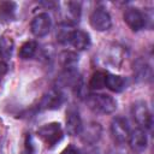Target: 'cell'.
<instances>
[{
    "label": "cell",
    "mask_w": 154,
    "mask_h": 154,
    "mask_svg": "<svg viewBox=\"0 0 154 154\" xmlns=\"http://www.w3.org/2000/svg\"><path fill=\"white\" fill-rule=\"evenodd\" d=\"M85 102L88 107L100 114H111L117 109V101L111 95L101 94V93H93L87 95Z\"/></svg>",
    "instance_id": "cell-1"
},
{
    "label": "cell",
    "mask_w": 154,
    "mask_h": 154,
    "mask_svg": "<svg viewBox=\"0 0 154 154\" xmlns=\"http://www.w3.org/2000/svg\"><path fill=\"white\" fill-rule=\"evenodd\" d=\"M37 135H38L40 140L46 144L47 148L55 147L64 138L63 128L57 122H52V123L42 125L37 130Z\"/></svg>",
    "instance_id": "cell-2"
},
{
    "label": "cell",
    "mask_w": 154,
    "mask_h": 154,
    "mask_svg": "<svg viewBox=\"0 0 154 154\" xmlns=\"http://www.w3.org/2000/svg\"><path fill=\"white\" fill-rule=\"evenodd\" d=\"M131 116L137 125L143 130H149L153 124L152 113L144 101H137L131 106Z\"/></svg>",
    "instance_id": "cell-3"
},
{
    "label": "cell",
    "mask_w": 154,
    "mask_h": 154,
    "mask_svg": "<svg viewBox=\"0 0 154 154\" xmlns=\"http://www.w3.org/2000/svg\"><path fill=\"white\" fill-rule=\"evenodd\" d=\"M130 126L128 120L124 117L117 116L112 119L111 122V135L114 142H117L118 144H123L129 140L130 136Z\"/></svg>",
    "instance_id": "cell-4"
},
{
    "label": "cell",
    "mask_w": 154,
    "mask_h": 154,
    "mask_svg": "<svg viewBox=\"0 0 154 154\" xmlns=\"http://www.w3.org/2000/svg\"><path fill=\"white\" fill-rule=\"evenodd\" d=\"M89 22H90V25L97 31H106L112 25L111 14L103 7H96L90 13Z\"/></svg>",
    "instance_id": "cell-5"
},
{
    "label": "cell",
    "mask_w": 154,
    "mask_h": 154,
    "mask_svg": "<svg viewBox=\"0 0 154 154\" xmlns=\"http://www.w3.org/2000/svg\"><path fill=\"white\" fill-rule=\"evenodd\" d=\"M65 102V96L60 89L52 88L49 89L40 101L41 109H57Z\"/></svg>",
    "instance_id": "cell-6"
},
{
    "label": "cell",
    "mask_w": 154,
    "mask_h": 154,
    "mask_svg": "<svg viewBox=\"0 0 154 154\" xmlns=\"http://www.w3.org/2000/svg\"><path fill=\"white\" fill-rule=\"evenodd\" d=\"M51 26H52V20L49 14L46 12H42L32 18L30 24V30L32 35H35L36 37H43L49 32Z\"/></svg>",
    "instance_id": "cell-7"
},
{
    "label": "cell",
    "mask_w": 154,
    "mask_h": 154,
    "mask_svg": "<svg viewBox=\"0 0 154 154\" xmlns=\"http://www.w3.org/2000/svg\"><path fill=\"white\" fill-rule=\"evenodd\" d=\"M124 20L134 31H140L147 25L146 16L138 8L135 7H130L124 12Z\"/></svg>",
    "instance_id": "cell-8"
},
{
    "label": "cell",
    "mask_w": 154,
    "mask_h": 154,
    "mask_svg": "<svg viewBox=\"0 0 154 154\" xmlns=\"http://www.w3.org/2000/svg\"><path fill=\"white\" fill-rule=\"evenodd\" d=\"M66 131L71 136L79 135L83 128L82 118L79 114V111L75 106H70L66 111Z\"/></svg>",
    "instance_id": "cell-9"
},
{
    "label": "cell",
    "mask_w": 154,
    "mask_h": 154,
    "mask_svg": "<svg viewBox=\"0 0 154 154\" xmlns=\"http://www.w3.org/2000/svg\"><path fill=\"white\" fill-rule=\"evenodd\" d=\"M79 135H81L82 141L85 144L93 146V144H95L101 138L102 128H101V125L99 123L91 122V123L87 124V126H83L82 128V131H81Z\"/></svg>",
    "instance_id": "cell-10"
},
{
    "label": "cell",
    "mask_w": 154,
    "mask_h": 154,
    "mask_svg": "<svg viewBox=\"0 0 154 154\" xmlns=\"http://www.w3.org/2000/svg\"><path fill=\"white\" fill-rule=\"evenodd\" d=\"M128 142H129L130 148H131L132 152H135V153L143 152L147 148V144H148V138H147L146 130H143L141 128H137V129L132 130L130 132Z\"/></svg>",
    "instance_id": "cell-11"
},
{
    "label": "cell",
    "mask_w": 154,
    "mask_h": 154,
    "mask_svg": "<svg viewBox=\"0 0 154 154\" xmlns=\"http://www.w3.org/2000/svg\"><path fill=\"white\" fill-rule=\"evenodd\" d=\"M69 43L73 48H76L77 51H84L90 45V37L85 31L79 30V29H75L72 35H71V38H70Z\"/></svg>",
    "instance_id": "cell-12"
},
{
    "label": "cell",
    "mask_w": 154,
    "mask_h": 154,
    "mask_svg": "<svg viewBox=\"0 0 154 154\" xmlns=\"http://www.w3.org/2000/svg\"><path fill=\"white\" fill-rule=\"evenodd\" d=\"M125 79L119 76V75H113V73H106V82L105 87L108 88L109 90L114 93H120L125 88Z\"/></svg>",
    "instance_id": "cell-13"
},
{
    "label": "cell",
    "mask_w": 154,
    "mask_h": 154,
    "mask_svg": "<svg viewBox=\"0 0 154 154\" xmlns=\"http://www.w3.org/2000/svg\"><path fill=\"white\" fill-rule=\"evenodd\" d=\"M73 30H75V29L72 28V24H70V23H67V22L60 23V24L57 26V31H55L57 40H58L60 43H63V45L69 43Z\"/></svg>",
    "instance_id": "cell-14"
},
{
    "label": "cell",
    "mask_w": 154,
    "mask_h": 154,
    "mask_svg": "<svg viewBox=\"0 0 154 154\" xmlns=\"http://www.w3.org/2000/svg\"><path fill=\"white\" fill-rule=\"evenodd\" d=\"M134 70H135L137 79H140V81H148V79H150L152 69H150V65L146 60H137L135 63Z\"/></svg>",
    "instance_id": "cell-15"
},
{
    "label": "cell",
    "mask_w": 154,
    "mask_h": 154,
    "mask_svg": "<svg viewBox=\"0 0 154 154\" xmlns=\"http://www.w3.org/2000/svg\"><path fill=\"white\" fill-rule=\"evenodd\" d=\"M37 49H38V45L36 41H26L20 46L18 55L20 59L28 60V59H31L32 57H35V54L37 53Z\"/></svg>",
    "instance_id": "cell-16"
},
{
    "label": "cell",
    "mask_w": 154,
    "mask_h": 154,
    "mask_svg": "<svg viewBox=\"0 0 154 154\" xmlns=\"http://www.w3.org/2000/svg\"><path fill=\"white\" fill-rule=\"evenodd\" d=\"M61 65L65 67V70L67 69H75L76 63L78 61V55L75 54L73 52H63L59 57Z\"/></svg>",
    "instance_id": "cell-17"
},
{
    "label": "cell",
    "mask_w": 154,
    "mask_h": 154,
    "mask_svg": "<svg viewBox=\"0 0 154 154\" xmlns=\"http://www.w3.org/2000/svg\"><path fill=\"white\" fill-rule=\"evenodd\" d=\"M105 82H106V73L97 71L91 76L89 81V87L91 89H101L105 88Z\"/></svg>",
    "instance_id": "cell-18"
},
{
    "label": "cell",
    "mask_w": 154,
    "mask_h": 154,
    "mask_svg": "<svg viewBox=\"0 0 154 154\" xmlns=\"http://www.w3.org/2000/svg\"><path fill=\"white\" fill-rule=\"evenodd\" d=\"M16 4L12 1H2L0 2V16L4 18H11L16 11Z\"/></svg>",
    "instance_id": "cell-19"
},
{
    "label": "cell",
    "mask_w": 154,
    "mask_h": 154,
    "mask_svg": "<svg viewBox=\"0 0 154 154\" xmlns=\"http://www.w3.org/2000/svg\"><path fill=\"white\" fill-rule=\"evenodd\" d=\"M67 6V12L70 14V17L72 18L73 22H78L79 18H81V4L79 2H67L66 4Z\"/></svg>",
    "instance_id": "cell-20"
},
{
    "label": "cell",
    "mask_w": 154,
    "mask_h": 154,
    "mask_svg": "<svg viewBox=\"0 0 154 154\" xmlns=\"http://www.w3.org/2000/svg\"><path fill=\"white\" fill-rule=\"evenodd\" d=\"M7 70H8V66L5 61H0V84L5 77V75L7 73Z\"/></svg>",
    "instance_id": "cell-21"
},
{
    "label": "cell",
    "mask_w": 154,
    "mask_h": 154,
    "mask_svg": "<svg viewBox=\"0 0 154 154\" xmlns=\"http://www.w3.org/2000/svg\"><path fill=\"white\" fill-rule=\"evenodd\" d=\"M32 153V142H31V137L28 136L26 141H25V152L24 154H31Z\"/></svg>",
    "instance_id": "cell-22"
},
{
    "label": "cell",
    "mask_w": 154,
    "mask_h": 154,
    "mask_svg": "<svg viewBox=\"0 0 154 154\" xmlns=\"http://www.w3.org/2000/svg\"><path fill=\"white\" fill-rule=\"evenodd\" d=\"M60 154H79V150L73 146H67Z\"/></svg>",
    "instance_id": "cell-23"
}]
</instances>
